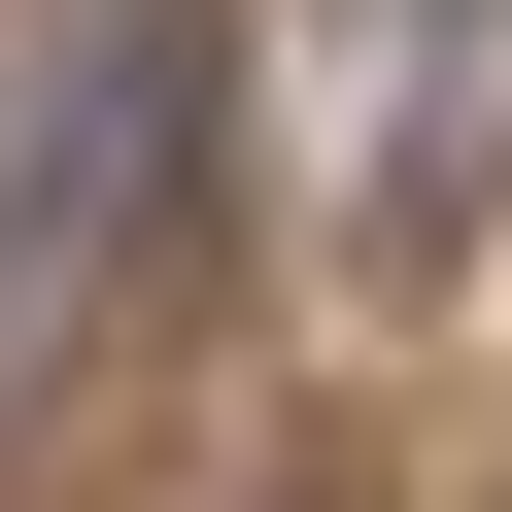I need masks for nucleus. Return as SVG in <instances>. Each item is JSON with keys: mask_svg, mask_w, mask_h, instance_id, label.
I'll use <instances>...</instances> for the list:
<instances>
[{"mask_svg": "<svg viewBox=\"0 0 512 512\" xmlns=\"http://www.w3.org/2000/svg\"><path fill=\"white\" fill-rule=\"evenodd\" d=\"M205 205V0H0V410H69Z\"/></svg>", "mask_w": 512, "mask_h": 512, "instance_id": "1", "label": "nucleus"}, {"mask_svg": "<svg viewBox=\"0 0 512 512\" xmlns=\"http://www.w3.org/2000/svg\"><path fill=\"white\" fill-rule=\"evenodd\" d=\"M308 205L376 274H444L512 205V0H308Z\"/></svg>", "mask_w": 512, "mask_h": 512, "instance_id": "2", "label": "nucleus"}]
</instances>
